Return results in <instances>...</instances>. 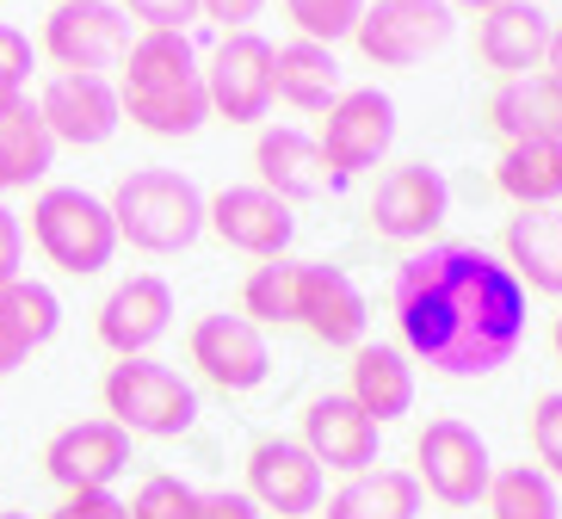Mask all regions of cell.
Returning a JSON list of instances; mask_svg holds the SVG:
<instances>
[{
	"label": "cell",
	"mask_w": 562,
	"mask_h": 519,
	"mask_svg": "<svg viewBox=\"0 0 562 519\" xmlns=\"http://www.w3.org/2000/svg\"><path fill=\"white\" fill-rule=\"evenodd\" d=\"M44 470L50 483H63L68 495H93V488H112L124 470H131V433L117 420H75L44 445Z\"/></svg>",
	"instance_id": "15"
},
{
	"label": "cell",
	"mask_w": 562,
	"mask_h": 519,
	"mask_svg": "<svg viewBox=\"0 0 562 519\" xmlns=\"http://www.w3.org/2000/svg\"><path fill=\"white\" fill-rule=\"evenodd\" d=\"M124 13L143 25V32H186L199 19V0H124Z\"/></svg>",
	"instance_id": "35"
},
{
	"label": "cell",
	"mask_w": 562,
	"mask_h": 519,
	"mask_svg": "<svg viewBox=\"0 0 562 519\" xmlns=\"http://www.w3.org/2000/svg\"><path fill=\"white\" fill-rule=\"evenodd\" d=\"M420 483H414V470H396V464H371L359 476L328 495L322 519H420Z\"/></svg>",
	"instance_id": "25"
},
{
	"label": "cell",
	"mask_w": 562,
	"mask_h": 519,
	"mask_svg": "<svg viewBox=\"0 0 562 519\" xmlns=\"http://www.w3.org/2000/svg\"><path fill=\"white\" fill-rule=\"evenodd\" d=\"M451 217V180L432 161H402L371 192V229L383 241H427Z\"/></svg>",
	"instance_id": "12"
},
{
	"label": "cell",
	"mask_w": 562,
	"mask_h": 519,
	"mask_svg": "<svg viewBox=\"0 0 562 519\" xmlns=\"http://www.w3.org/2000/svg\"><path fill=\"white\" fill-rule=\"evenodd\" d=\"M199 519H266L248 488H199Z\"/></svg>",
	"instance_id": "37"
},
{
	"label": "cell",
	"mask_w": 562,
	"mask_h": 519,
	"mask_svg": "<svg viewBox=\"0 0 562 519\" xmlns=\"http://www.w3.org/2000/svg\"><path fill=\"white\" fill-rule=\"evenodd\" d=\"M124 507H131V519H199V488L161 470V476H149Z\"/></svg>",
	"instance_id": "33"
},
{
	"label": "cell",
	"mask_w": 562,
	"mask_h": 519,
	"mask_svg": "<svg viewBox=\"0 0 562 519\" xmlns=\"http://www.w3.org/2000/svg\"><path fill=\"white\" fill-rule=\"evenodd\" d=\"M254 168H260V185L284 204H303L322 192V149L315 136L297 131V124H266L260 143H254Z\"/></svg>",
	"instance_id": "22"
},
{
	"label": "cell",
	"mask_w": 562,
	"mask_h": 519,
	"mask_svg": "<svg viewBox=\"0 0 562 519\" xmlns=\"http://www.w3.org/2000/svg\"><path fill=\"white\" fill-rule=\"evenodd\" d=\"M248 495L260 514H279V519H310L322 514L328 501V470L303 452L297 439H260L248 452Z\"/></svg>",
	"instance_id": "11"
},
{
	"label": "cell",
	"mask_w": 562,
	"mask_h": 519,
	"mask_svg": "<svg viewBox=\"0 0 562 519\" xmlns=\"http://www.w3.org/2000/svg\"><path fill=\"white\" fill-rule=\"evenodd\" d=\"M297 285H303V260H266V267H254L248 285H241V316L254 328L297 321Z\"/></svg>",
	"instance_id": "31"
},
{
	"label": "cell",
	"mask_w": 562,
	"mask_h": 519,
	"mask_svg": "<svg viewBox=\"0 0 562 519\" xmlns=\"http://www.w3.org/2000/svg\"><path fill=\"white\" fill-rule=\"evenodd\" d=\"M297 328H310L322 347H364L371 328V303L352 285L347 267L328 260H303V285H297Z\"/></svg>",
	"instance_id": "17"
},
{
	"label": "cell",
	"mask_w": 562,
	"mask_h": 519,
	"mask_svg": "<svg viewBox=\"0 0 562 519\" xmlns=\"http://www.w3.org/2000/svg\"><path fill=\"white\" fill-rule=\"evenodd\" d=\"M204 93H211V117L260 124L272 112V44L260 32H223L204 63Z\"/></svg>",
	"instance_id": "10"
},
{
	"label": "cell",
	"mask_w": 562,
	"mask_h": 519,
	"mask_svg": "<svg viewBox=\"0 0 562 519\" xmlns=\"http://www.w3.org/2000/svg\"><path fill=\"white\" fill-rule=\"evenodd\" d=\"M378 420L364 415L352 396H315L310 408H303V452L315 458L322 470H340V476H359V470L378 464Z\"/></svg>",
	"instance_id": "18"
},
{
	"label": "cell",
	"mask_w": 562,
	"mask_h": 519,
	"mask_svg": "<svg viewBox=\"0 0 562 519\" xmlns=\"http://www.w3.org/2000/svg\"><path fill=\"white\" fill-rule=\"evenodd\" d=\"M402 352L427 359L439 377H488L526 340V285L507 260L470 241L408 253L390 279Z\"/></svg>",
	"instance_id": "1"
},
{
	"label": "cell",
	"mask_w": 562,
	"mask_h": 519,
	"mask_svg": "<svg viewBox=\"0 0 562 519\" xmlns=\"http://www.w3.org/2000/svg\"><path fill=\"white\" fill-rule=\"evenodd\" d=\"M414 483L420 495L446 507H476L495 483V458H488V439L470 427V420H427L420 439H414Z\"/></svg>",
	"instance_id": "6"
},
{
	"label": "cell",
	"mask_w": 562,
	"mask_h": 519,
	"mask_svg": "<svg viewBox=\"0 0 562 519\" xmlns=\"http://www.w3.org/2000/svg\"><path fill=\"white\" fill-rule=\"evenodd\" d=\"M204 229H216V241L235 253H254V260H284L297 217L291 204L272 199L266 185H223L216 199H204Z\"/></svg>",
	"instance_id": "14"
},
{
	"label": "cell",
	"mask_w": 562,
	"mask_h": 519,
	"mask_svg": "<svg viewBox=\"0 0 562 519\" xmlns=\"http://www.w3.org/2000/svg\"><path fill=\"white\" fill-rule=\"evenodd\" d=\"M124 81L117 105L136 131L149 136H199L211 124V93H204V63L186 32H143L124 50Z\"/></svg>",
	"instance_id": "2"
},
{
	"label": "cell",
	"mask_w": 562,
	"mask_h": 519,
	"mask_svg": "<svg viewBox=\"0 0 562 519\" xmlns=\"http://www.w3.org/2000/svg\"><path fill=\"white\" fill-rule=\"evenodd\" d=\"M451 32H458V13L446 0H364L352 44L378 68H420L427 56L446 50Z\"/></svg>",
	"instance_id": "7"
},
{
	"label": "cell",
	"mask_w": 562,
	"mask_h": 519,
	"mask_svg": "<svg viewBox=\"0 0 562 519\" xmlns=\"http://www.w3.org/2000/svg\"><path fill=\"white\" fill-rule=\"evenodd\" d=\"M25 75H32V37L0 19V87H19L25 93Z\"/></svg>",
	"instance_id": "36"
},
{
	"label": "cell",
	"mask_w": 562,
	"mask_h": 519,
	"mask_svg": "<svg viewBox=\"0 0 562 519\" xmlns=\"http://www.w3.org/2000/svg\"><path fill=\"white\" fill-rule=\"evenodd\" d=\"M32 105H37V117H44V131L56 136V149H63V143L100 149V143L117 136V124H124L117 87L105 81V75H50Z\"/></svg>",
	"instance_id": "13"
},
{
	"label": "cell",
	"mask_w": 562,
	"mask_h": 519,
	"mask_svg": "<svg viewBox=\"0 0 562 519\" xmlns=\"http://www.w3.org/2000/svg\"><path fill=\"white\" fill-rule=\"evenodd\" d=\"M488 514L495 519H562V495L538 464H507L495 470V483H488Z\"/></svg>",
	"instance_id": "30"
},
{
	"label": "cell",
	"mask_w": 562,
	"mask_h": 519,
	"mask_svg": "<svg viewBox=\"0 0 562 519\" xmlns=\"http://www.w3.org/2000/svg\"><path fill=\"white\" fill-rule=\"evenodd\" d=\"M495 185L519 211H557L562 199V143H507L495 161Z\"/></svg>",
	"instance_id": "27"
},
{
	"label": "cell",
	"mask_w": 562,
	"mask_h": 519,
	"mask_svg": "<svg viewBox=\"0 0 562 519\" xmlns=\"http://www.w3.org/2000/svg\"><path fill=\"white\" fill-rule=\"evenodd\" d=\"M56 328H63V297H56L44 279H25V272H19L13 285H0V335L13 340L19 352L50 347Z\"/></svg>",
	"instance_id": "29"
},
{
	"label": "cell",
	"mask_w": 562,
	"mask_h": 519,
	"mask_svg": "<svg viewBox=\"0 0 562 519\" xmlns=\"http://www.w3.org/2000/svg\"><path fill=\"white\" fill-rule=\"evenodd\" d=\"M19 365H25V352H19L13 340L0 335V377H7V371H19Z\"/></svg>",
	"instance_id": "41"
},
{
	"label": "cell",
	"mask_w": 562,
	"mask_h": 519,
	"mask_svg": "<svg viewBox=\"0 0 562 519\" xmlns=\"http://www.w3.org/2000/svg\"><path fill=\"white\" fill-rule=\"evenodd\" d=\"M117 241L143 253H186L204 235V192L180 168H136L112 185Z\"/></svg>",
	"instance_id": "3"
},
{
	"label": "cell",
	"mask_w": 562,
	"mask_h": 519,
	"mask_svg": "<svg viewBox=\"0 0 562 519\" xmlns=\"http://www.w3.org/2000/svg\"><path fill=\"white\" fill-rule=\"evenodd\" d=\"M340 93L347 87H340V63L328 44H310V37L272 44V100H284L291 112H328Z\"/></svg>",
	"instance_id": "24"
},
{
	"label": "cell",
	"mask_w": 562,
	"mask_h": 519,
	"mask_svg": "<svg viewBox=\"0 0 562 519\" xmlns=\"http://www.w3.org/2000/svg\"><path fill=\"white\" fill-rule=\"evenodd\" d=\"M131 50V13L112 0H56L44 19V56L63 75H105Z\"/></svg>",
	"instance_id": "8"
},
{
	"label": "cell",
	"mask_w": 562,
	"mask_h": 519,
	"mask_svg": "<svg viewBox=\"0 0 562 519\" xmlns=\"http://www.w3.org/2000/svg\"><path fill=\"white\" fill-rule=\"evenodd\" d=\"M347 396L378 420V427L402 420L414 408V365H408V352L390 347V340H364V347H352V390H347Z\"/></svg>",
	"instance_id": "23"
},
{
	"label": "cell",
	"mask_w": 562,
	"mask_h": 519,
	"mask_svg": "<svg viewBox=\"0 0 562 519\" xmlns=\"http://www.w3.org/2000/svg\"><path fill=\"white\" fill-rule=\"evenodd\" d=\"M19 267H25V229H19V217L0 204V285H13Z\"/></svg>",
	"instance_id": "40"
},
{
	"label": "cell",
	"mask_w": 562,
	"mask_h": 519,
	"mask_svg": "<svg viewBox=\"0 0 562 519\" xmlns=\"http://www.w3.org/2000/svg\"><path fill=\"white\" fill-rule=\"evenodd\" d=\"M488 124L507 143H562V81L550 68L501 81V93L488 100Z\"/></svg>",
	"instance_id": "21"
},
{
	"label": "cell",
	"mask_w": 562,
	"mask_h": 519,
	"mask_svg": "<svg viewBox=\"0 0 562 519\" xmlns=\"http://www.w3.org/2000/svg\"><path fill=\"white\" fill-rule=\"evenodd\" d=\"M56 168V136L44 131L37 105L25 100L19 112L0 117V192H25Z\"/></svg>",
	"instance_id": "28"
},
{
	"label": "cell",
	"mask_w": 562,
	"mask_h": 519,
	"mask_svg": "<svg viewBox=\"0 0 562 519\" xmlns=\"http://www.w3.org/2000/svg\"><path fill=\"white\" fill-rule=\"evenodd\" d=\"M192 365L216 390L241 396V390H260L272 377V347L248 316H204L192 321Z\"/></svg>",
	"instance_id": "16"
},
{
	"label": "cell",
	"mask_w": 562,
	"mask_h": 519,
	"mask_svg": "<svg viewBox=\"0 0 562 519\" xmlns=\"http://www.w3.org/2000/svg\"><path fill=\"white\" fill-rule=\"evenodd\" d=\"M451 13H458V7H470V13H495V7H507V0H446Z\"/></svg>",
	"instance_id": "43"
},
{
	"label": "cell",
	"mask_w": 562,
	"mask_h": 519,
	"mask_svg": "<svg viewBox=\"0 0 562 519\" xmlns=\"http://www.w3.org/2000/svg\"><path fill=\"white\" fill-rule=\"evenodd\" d=\"M550 13L531 7V0H507L495 13L476 19V56L495 68L501 81H519V75H538L550 56Z\"/></svg>",
	"instance_id": "20"
},
{
	"label": "cell",
	"mask_w": 562,
	"mask_h": 519,
	"mask_svg": "<svg viewBox=\"0 0 562 519\" xmlns=\"http://www.w3.org/2000/svg\"><path fill=\"white\" fill-rule=\"evenodd\" d=\"M550 340H557V359H562V316H557V335H550Z\"/></svg>",
	"instance_id": "44"
},
{
	"label": "cell",
	"mask_w": 562,
	"mask_h": 519,
	"mask_svg": "<svg viewBox=\"0 0 562 519\" xmlns=\"http://www.w3.org/2000/svg\"><path fill=\"white\" fill-rule=\"evenodd\" d=\"M507 272L544 297H562V211L507 217Z\"/></svg>",
	"instance_id": "26"
},
{
	"label": "cell",
	"mask_w": 562,
	"mask_h": 519,
	"mask_svg": "<svg viewBox=\"0 0 562 519\" xmlns=\"http://www.w3.org/2000/svg\"><path fill=\"white\" fill-rule=\"evenodd\" d=\"M100 340L117 359H143L155 340L173 328V285L155 279V272H131L124 285H112V297L100 303Z\"/></svg>",
	"instance_id": "19"
},
{
	"label": "cell",
	"mask_w": 562,
	"mask_h": 519,
	"mask_svg": "<svg viewBox=\"0 0 562 519\" xmlns=\"http://www.w3.org/2000/svg\"><path fill=\"white\" fill-rule=\"evenodd\" d=\"M105 420H117L131 439H180L199 427V390L186 384L173 365L161 359H117L105 371Z\"/></svg>",
	"instance_id": "4"
},
{
	"label": "cell",
	"mask_w": 562,
	"mask_h": 519,
	"mask_svg": "<svg viewBox=\"0 0 562 519\" xmlns=\"http://www.w3.org/2000/svg\"><path fill=\"white\" fill-rule=\"evenodd\" d=\"M531 452H538V470L557 483L562 476V390L538 396V408H531Z\"/></svg>",
	"instance_id": "34"
},
{
	"label": "cell",
	"mask_w": 562,
	"mask_h": 519,
	"mask_svg": "<svg viewBox=\"0 0 562 519\" xmlns=\"http://www.w3.org/2000/svg\"><path fill=\"white\" fill-rule=\"evenodd\" d=\"M260 13H266V0H199V19H211L223 32H254Z\"/></svg>",
	"instance_id": "39"
},
{
	"label": "cell",
	"mask_w": 562,
	"mask_h": 519,
	"mask_svg": "<svg viewBox=\"0 0 562 519\" xmlns=\"http://www.w3.org/2000/svg\"><path fill=\"white\" fill-rule=\"evenodd\" d=\"M396 143V100L378 93V87H347L340 100L328 105V124L315 136V149H322V168L334 180H352V173L378 168L383 155Z\"/></svg>",
	"instance_id": "9"
},
{
	"label": "cell",
	"mask_w": 562,
	"mask_h": 519,
	"mask_svg": "<svg viewBox=\"0 0 562 519\" xmlns=\"http://www.w3.org/2000/svg\"><path fill=\"white\" fill-rule=\"evenodd\" d=\"M32 241L56 272H68V279L105 272L112 253H117L112 204L81 192V185H44L37 204H32Z\"/></svg>",
	"instance_id": "5"
},
{
	"label": "cell",
	"mask_w": 562,
	"mask_h": 519,
	"mask_svg": "<svg viewBox=\"0 0 562 519\" xmlns=\"http://www.w3.org/2000/svg\"><path fill=\"white\" fill-rule=\"evenodd\" d=\"M544 68H550V75H557V81H562V25H557V32H550V56H544Z\"/></svg>",
	"instance_id": "42"
},
{
	"label": "cell",
	"mask_w": 562,
	"mask_h": 519,
	"mask_svg": "<svg viewBox=\"0 0 562 519\" xmlns=\"http://www.w3.org/2000/svg\"><path fill=\"white\" fill-rule=\"evenodd\" d=\"M50 519H131V507L117 501L112 488H93V495H68Z\"/></svg>",
	"instance_id": "38"
},
{
	"label": "cell",
	"mask_w": 562,
	"mask_h": 519,
	"mask_svg": "<svg viewBox=\"0 0 562 519\" xmlns=\"http://www.w3.org/2000/svg\"><path fill=\"white\" fill-rule=\"evenodd\" d=\"M284 13L297 19V37H310V44H340V37L359 32L364 19V0H284Z\"/></svg>",
	"instance_id": "32"
},
{
	"label": "cell",
	"mask_w": 562,
	"mask_h": 519,
	"mask_svg": "<svg viewBox=\"0 0 562 519\" xmlns=\"http://www.w3.org/2000/svg\"><path fill=\"white\" fill-rule=\"evenodd\" d=\"M0 519H32V514H0Z\"/></svg>",
	"instance_id": "45"
}]
</instances>
